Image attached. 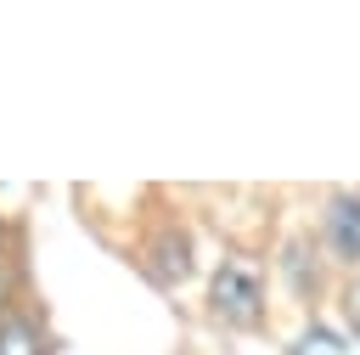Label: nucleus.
Here are the masks:
<instances>
[{
	"mask_svg": "<svg viewBox=\"0 0 360 355\" xmlns=\"http://www.w3.org/2000/svg\"><path fill=\"white\" fill-rule=\"evenodd\" d=\"M326 242L338 259H360V197H332L326 208Z\"/></svg>",
	"mask_w": 360,
	"mask_h": 355,
	"instance_id": "nucleus-2",
	"label": "nucleus"
},
{
	"mask_svg": "<svg viewBox=\"0 0 360 355\" xmlns=\"http://www.w3.org/2000/svg\"><path fill=\"white\" fill-rule=\"evenodd\" d=\"M214 304H219V316L248 321V316L259 310V276H253L242 259H225L219 276H214Z\"/></svg>",
	"mask_w": 360,
	"mask_h": 355,
	"instance_id": "nucleus-1",
	"label": "nucleus"
},
{
	"mask_svg": "<svg viewBox=\"0 0 360 355\" xmlns=\"http://www.w3.org/2000/svg\"><path fill=\"white\" fill-rule=\"evenodd\" d=\"M39 344H34V327H22V321H11V327H0V355H34Z\"/></svg>",
	"mask_w": 360,
	"mask_h": 355,
	"instance_id": "nucleus-3",
	"label": "nucleus"
}]
</instances>
